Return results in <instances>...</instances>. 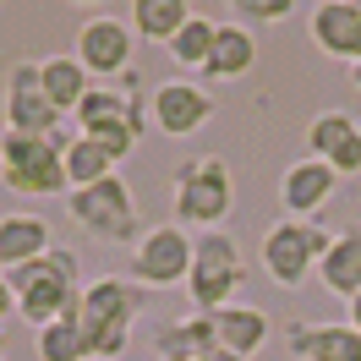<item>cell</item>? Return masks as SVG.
I'll return each mask as SVG.
<instances>
[{"label": "cell", "mask_w": 361, "mask_h": 361, "mask_svg": "<svg viewBox=\"0 0 361 361\" xmlns=\"http://www.w3.org/2000/svg\"><path fill=\"white\" fill-rule=\"evenodd\" d=\"M77 279H82V263L66 247H49L44 257H33L23 269H6V285L17 295V317H27L33 329H49L55 317L77 312V301H82Z\"/></svg>", "instance_id": "6da1fadb"}, {"label": "cell", "mask_w": 361, "mask_h": 361, "mask_svg": "<svg viewBox=\"0 0 361 361\" xmlns=\"http://www.w3.org/2000/svg\"><path fill=\"white\" fill-rule=\"evenodd\" d=\"M137 312H142V285L137 279H93L82 285V301H77V323L88 334L93 356H126L137 329Z\"/></svg>", "instance_id": "7a4b0ae2"}, {"label": "cell", "mask_w": 361, "mask_h": 361, "mask_svg": "<svg viewBox=\"0 0 361 361\" xmlns=\"http://www.w3.org/2000/svg\"><path fill=\"white\" fill-rule=\"evenodd\" d=\"M66 132H49V137H23V132H6L0 137V180L23 197H55L66 192L71 197V180H66Z\"/></svg>", "instance_id": "3957f363"}, {"label": "cell", "mask_w": 361, "mask_h": 361, "mask_svg": "<svg viewBox=\"0 0 361 361\" xmlns=\"http://www.w3.org/2000/svg\"><path fill=\"white\" fill-rule=\"evenodd\" d=\"M235 208V176L219 154H192L176 170V225L219 230Z\"/></svg>", "instance_id": "277c9868"}, {"label": "cell", "mask_w": 361, "mask_h": 361, "mask_svg": "<svg viewBox=\"0 0 361 361\" xmlns=\"http://www.w3.org/2000/svg\"><path fill=\"white\" fill-rule=\"evenodd\" d=\"M241 247L230 230H197L192 235V274H186V295L197 312H225L235 290H241Z\"/></svg>", "instance_id": "5b68a950"}, {"label": "cell", "mask_w": 361, "mask_h": 361, "mask_svg": "<svg viewBox=\"0 0 361 361\" xmlns=\"http://www.w3.org/2000/svg\"><path fill=\"white\" fill-rule=\"evenodd\" d=\"M148 126V110L137 104V93L121 88H93L82 104H77V137H93L104 154L121 164V159L137 154V137Z\"/></svg>", "instance_id": "8992f818"}, {"label": "cell", "mask_w": 361, "mask_h": 361, "mask_svg": "<svg viewBox=\"0 0 361 361\" xmlns=\"http://www.w3.org/2000/svg\"><path fill=\"white\" fill-rule=\"evenodd\" d=\"M329 247H334V235L323 225L279 219V225H269V235H263V269H269V279L279 290H301V285L312 279V269L329 257Z\"/></svg>", "instance_id": "52a82bcc"}, {"label": "cell", "mask_w": 361, "mask_h": 361, "mask_svg": "<svg viewBox=\"0 0 361 361\" xmlns=\"http://www.w3.org/2000/svg\"><path fill=\"white\" fill-rule=\"evenodd\" d=\"M66 203H71V219L88 230L93 241H104V247H137V203H132V192H126L121 176L77 186Z\"/></svg>", "instance_id": "ba28073f"}, {"label": "cell", "mask_w": 361, "mask_h": 361, "mask_svg": "<svg viewBox=\"0 0 361 361\" xmlns=\"http://www.w3.org/2000/svg\"><path fill=\"white\" fill-rule=\"evenodd\" d=\"M192 274V235L180 225H154L132 247V279L142 290H176Z\"/></svg>", "instance_id": "9c48e42d"}, {"label": "cell", "mask_w": 361, "mask_h": 361, "mask_svg": "<svg viewBox=\"0 0 361 361\" xmlns=\"http://www.w3.org/2000/svg\"><path fill=\"white\" fill-rule=\"evenodd\" d=\"M6 132H23V137H49L61 132V110L49 104L44 93V71L23 61L11 71V88H6Z\"/></svg>", "instance_id": "30bf717a"}, {"label": "cell", "mask_w": 361, "mask_h": 361, "mask_svg": "<svg viewBox=\"0 0 361 361\" xmlns=\"http://www.w3.org/2000/svg\"><path fill=\"white\" fill-rule=\"evenodd\" d=\"M208 115H214V99L186 77H170L148 93V121L159 137H192L197 126H208Z\"/></svg>", "instance_id": "8fae6325"}, {"label": "cell", "mask_w": 361, "mask_h": 361, "mask_svg": "<svg viewBox=\"0 0 361 361\" xmlns=\"http://www.w3.org/2000/svg\"><path fill=\"white\" fill-rule=\"evenodd\" d=\"M132 44V23H121V17H88L77 27V61L88 66V77H126Z\"/></svg>", "instance_id": "7c38bea8"}, {"label": "cell", "mask_w": 361, "mask_h": 361, "mask_svg": "<svg viewBox=\"0 0 361 361\" xmlns=\"http://www.w3.org/2000/svg\"><path fill=\"white\" fill-rule=\"evenodd\" d=\"M339 192V176L334 164H323V159H295L290 170H285V180H279V203H285V214L290 219H312V214H323V208L334 203Z\"/></svg>", "instance_id": "4fadbf2b"}, {"label": "cell", "mask_w": 361, "mask_h": 361, "mask_svg": "<svg viewBox=\"0 0 361 361\" xmlns=\"http://www.w3.org/2000/svg\"><path fill=\"white\" fill-rule=\"evenodd\" d=\"M307 33L323 55L334 61H361V6L356 0H317L312 17H307Z\"/></svg>", "instance_id": "5bb4252c"}, {"label": "cell", "mask_w": 361, "mask_h": 361, "mask_svg": "<svg viewBox=\"0 0 361 361\" xmlns=\"http://www.w3.org/2000/svg\"><path fill=\"white\" fill-rule=\"evenodd\" d=\"M307 148H312V159H323V164H334V176H361V126L350 121L345 110H323L307 126Z\"/></svg>", "instance_id": "9a60e30c"}, {"label": "cell", "mask_w": 361, "mask_h": 361, "mask_svg": "<svg viewBox=\"0 0 361 361\" xmlns=\"http://www.w3.org/2000/svg\"><path fill=\"white\" fill-rule=\"evenodd\" d=\"M290 356L295 361H361V329H350V323H295Z\"/></svg>", "instance_id": "2e32d148"}, {"label": "cell", "mask_w": 361, "mask_h": 361, "mask_svg": "<svg viewBox=\"0 0 361 361\" xmlns=\"http://www.w3.org/2000/svg\"><path fill=\"white\" fill-rule=\"evenodd\" d=\"M154 350L164 361H203V356L219 350V329H214L208 312H192V317H180V323H164L154 334Z\"/></svg>", "instance_id": "e0dca14e"}, {"label": "cell", "mask_w": 361, "mask_h": 361, "mask_svg": "<svg viewBox=\"0 0 361 361\" xmlns=\"http://www.w3.org/2000/svg\"><path fill=\"white\" fill-rule=\"evenodd\" d=\"M208 317L219 329V350H230V356H252V350L269 345V312H257L247 301H230L225 312H208Z\"/></svg>", "instance_id": "ac0fdd59"}, {"label": "cell", "mask_w": 361, "mask_h": 361, "mask_svg": "<svg viewBox=\"0 0 361 361\" xmlns=\"http://www.w3.org/2000/svg\"><path fill=\"white\" fill-rule=\"evenodd\" d=\"M55 247L49 241V225L39 214H6L0 219V269H23L33 257H44Z\"/></svg>", "instance_id": "d6986e66"}, {"label": "cell", "mask_w": 361, "mask_h": 361, "mask_svg": "<svg viewBox=\"0 0 361 361\" xmlns=\"http://www.w3.org/2000/svg\"><path fill=\"white\" fill-rule=\"evenodd\" d=\"M317 279H323V290H329V295L356 301V295H361V230H345V235H334L329 257L317 263Z\"/></svg>", "instance_id": "ffe728a7"}, {"label": "cell", "mask_w": 361, "mask_h": 361, "mask_svg": "<svg viewBox=\"0 0 361 361\" xmlns=\"http://www.w3.org/2000/svg\"><path fill=\"white\" fill-rule=\"evenodd\" d=\"M39 71H44L49 104L61 115H77V104L93 93V77H88V66H82L77 55H49V61H39Z\"/></svg>", "instance_id": "44dd1931"}, {"label": "cell", "mask_w": 361, "mask_h": 361, "mask_svg": "<svg viewBox=\"0 0 361 361\" xmlns=\"http://www.w3.org/2000/svg\"><path fill=\"white\" fill-rule=\"evenodd\" d=\"M192 17H197L192 0H132V33L154 39V44H170Z\"/></svg>", "instance_id": "7402d4cb"}, {"label": "cell", "mask_w": 361, "mask_h": 361, "mask_svg": "<svg viewBox=\"0 0 361 361\" xmlns=\"http://www.w3.org/2000/svg\"><path fill=\"white\" fill-rule=\"evenodd\" d=\"M257 66V44H252L247 27L225 23L219 27V39H214V55H208L203 77H214V82H235V77H247V71Z\"/></svg>", "instance_id": "603a6c76"}, {"label": "cell", "mask_w": 361, "mask_h": 361, "mask_svg": "<svg viewBox=\"0 0 361 361\" xmlns=\"http://www.w3.org/2000/svg\"><path fill=\"white\" fill-rule=\"evenodd\" d=\"M214 39H219V23H208V17H192V23L180 27L176 39H170V61H176L180 71H203L208 55H214Z\"/></svg>", "instance_id": "cb8c5ba5"}, {"label": "cell", "mask_w": 361, "mask_h": 361, "mask_svg": "<svg viewBox=\"0 0 361 361\" xmlns=\"http://www.w3.org/2000/svg\"><path fill=\"white\" fill-rule=\"evenodd\" d=\"M88 334H82V323L77 312L71 317H55L49 329H39V361H88Z\"/></svg>", "instance_id": "d4e9b609"}, {"label": "cell", "mask_w": 361, "mask_h": 361, "mask_svg": "<svg viewBox=\"0 0 361 361\" xmlns=\"http://www.w3.org/2000/svg\"><path fill=\"white\" fill-rule=\"evenodd\" d=\"M115 176V159L93 142V137H71V148H66V180H71V192L77 186H93V180H110Z\"/></svg>", "instance_id": "484cf974"}, {"label": "cell", "mask_w": 361, "mask_h": 361, "mask_svg": "<svg viewBox=\"0 0 361 361\" xmlns=\"http://www.w3.org/2000/svg\"><path fill=\"white\" fill-rule=\"evenodd\" d=\"M225 6L241 17V23H257V27H274V23H285L295 11V0H225Z\"/></svg>", "instance_id": "4316f807"}, {"label": "cell", "mask_w": 361, "mask_h": 361, "mask_svg": "<svg viewBox=\"0 0 361 361\" xmlns=\"http://www.w3.org/2000/svg\"><path fill=\"white\" fill-rule=\"evenodd\" d=\"M6 312H17V295H11V285H6V274H0V323H6Z\"/></svg>", "instance_id": "83f0119b"}, {"label": "cell", "mask_w": 361, "mask_h": 361, "mask_svg": "<svg viewBox=\"0 0 361 361\" xmlns=\"http://www.w3.org/2000/svg\"><path fill=\"white\" fill-rule=\"evenodd\" d=\"M350 329H361V295L350 301Z\"/></svg>", "instance_id": "f1b7e54d"}, {"label": "cell", "mask_w": 361, "mask_h": 361, "mask_svg": "<svg viewBox=\"0 0 361 361\" xmlns=\"http://www.w3.org/2000/svg\"><path fill=\"white\" fill-rule=\"evenodd\" d=\"M203 361H247V356H230V350H214V356H203Z\"/></svg>", "instance_id": "f546056e"}, {"label": "cell", "mask_w": 361, "mask_h": 361, "mask_svg": "<svg viewBox=\"0 0 361 361\" xmlns=\"http://www.w3.org/2000/svg\"><path fill=\"white\" fill-rule=\"evenodd\" d=\"M350 77H356V88H361V61H356V66H350Z\"/></svg>", "instance_id": "4dcf8cb0"}, {"label": "cell", "mask_w": 361, "mask_h": 361, "mask_svg": "<svg viewBox=\"0 0 361 361\" xmlns=\"http://www.w3.org/2000/svg\"><path fill=\"white\" fill-rule=\"evenodd\" d=\"M71 6H104V0H71Z\"/></svg>", "instance_id": "1f68e13d"}, {"label": "cell", "mask_w": 361, "mask_h": 361, "mask_svg": "<svg viewBox=\"0 0 361 361\" xmlns=\"http://www.w3.org/2000/svg\"><path fill=\"white\" fill-rule=\"evenodd\" d=\"M0 356H6V329H0Z\"/></svg>", "instance_id": "d6a6232c"}, {"label": "cell", "mask_w": 361, "mask_h": 361, "mask_svg": "<svg viewBox=\"0 0 361 361\" xmlns=\"http://www.w3.org/2000/svg\"><path fill=\"white\" fill-rule=\"evenodd\" d=\"M0 361H6V356H0Z\"/></svg>", "instance_id": "836d02e7"}, {"label": "cell", "mask_w": 361, "mask_h": 361, "mask_svg": "<svg viewBox=\"0 0 361 361\" xmlns=\"http://www.w3.org/2000/svg\"><path fill=\"white\" fill-rule=\"evenodd\" d=\"M356 6H361V0H356Z\"/></svg>", "instance_id": "e575fe53"}]
</instances>
